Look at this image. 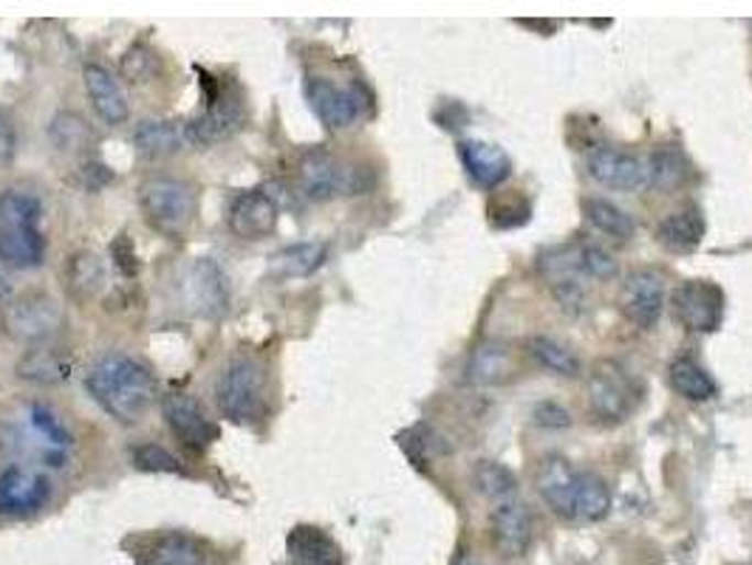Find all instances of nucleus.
I'll list each match as a JSON object with an SVG mask.
<instances>
[{
    "label": "nucleus",
    "mask_w": 752,
    "mask_h": 565,
    "mask_svg": "<svg viewBox=\"0 0 752 565\" xmlns=\"http://www.w3.org/2000/svg\"><path fill=\"white\" fill-rule=\"evenodd\" d=\"M86 388L91 390L99 408L122 424H139L156 401V379L151 368L124 354L99 359L88 374Z\"/></svg>",
    "instance_id": "f257e3e1"
},
{
    "label": "nucleus",
    "mask_w": 752,
    "mask_h": 565,
    "mask_svg": "<svg viewBox=\"0 0 752 565\" xmlns=\"http://www.w3.org/2000/svg\"><path fill=\"white\" fill-rule=\"evenodd\" d=\"M43 207L29 190L0 192V264L34 269L46 257V237L40 232Z\"/></svg>",
    "instance_id": "f03ea898"
},
{
    "label": "nucleus",
    "mask_w": 752,
    "mask_h": 565,
    "mask_svg": "<svg viewBox=\"0 0 752 565\" xmlns=\"http://www.w3.org/2000/svg\"><path fill=\"white\" fill-rule=\"evenodd\" d=\"M216 405L232 424H258L266 416V368L252 356H238L218 374Z\"/></svg>",
    "instance_id": "7ed1b4c3"
},
{
    "label": "nucleus",
    "mask_w": 752,
    "mask_h": 565,
    "mask_svg": "<svg viewBox=\"0 0 752 565\" xmlns=\"http://www.w3.org/2000/svg\"><path fill=\"white\" fill-rule=\"evenodd\" d=\"M142 210L153 230H159L162 235L182 237L196 221V187L190 181H184V178H151L142 187Z\"/></svg>",
    "instance_id": "20e7f679"
},
{
    "label": "nucleus",
    "mask_w": 752,
    "mask_h": 565,
    "mask_svg": "<svg viewBox=\"0 0 752 565\" xmlns=\"http://www.w3.org/2000/svg\"><path fill=\"white\" fill-rule=\"evenodd\" d=\"M201 82L207 88V111L204 117L187 122V136H190V145L207 147L236 136L247 122V111H243V99L236 88L227 91L224 82L212 79L207 71H201Z\"/></svg>",
    "instance_id": "39448f33"
},
{
    "label": "nucleus",
    "mask_w": 752,
    "mask_h": 565,
    "mask_svg": "<svg viewBox=\"0 0 752 565\" xmlns=\"http://www.w3.org/2000/svg\"><path fill=\"white\" fill-rule=\"evenodd\" d=\"M3 329L18 342H46L66 325L63 306L52 295L26 291L3 309Z\"/></svg>",
    "instance_id": "423d86ee"
},
{
    "label": "nucleus",
    "mask_w": 752,
    "mask_h": 565,
    "mask_svg": "<svg viewBox=\"0 0 752 565\" xmlns=\"http://www.w3.org/2000/svg\"><path fill=\"white\" fill-rule=\"evenodd\" d=\"M589 410L597 419L609 421V424H620L634 413L640 394L636 385L625 370L611 359H600L589 374Z\"/></svg>",
    "instance_id": "0eeeda50"
},
{
    "label": "nucleus",
    "mask_w": 752,
    "mask_h": 565,
    "mask_svg": "<svg viewBox=\"0 0 752 565\" xmlns=\"http://www.w3.org/2000/svg\"><path fill=\"white\" fill-rule=\"evenodd\" d=\"M543 282L549 286L555 300L566 314H580L586 302V269H582L580 246H557L537 261Z\"/></svg>",
    "instance_id": "6e6552de"
},
{
    "label": "nucleus",
    "mask_w": 752,
    "mask_h": 565,
    "mask_svg": "<svg viewBox=\"0 0 752 565\" xmlns=\"http://www.w3.org/2000/svg\"><path fill=\"white\" fill-rule=\"evenodd\" d=\"M586 167L597 185L609 190L634 192L651 185V162L640 153L620 151V147H595L586 158Z\"/></svg>",
    "instance_id": "1a4fd4ad"
},
{
    "label": "nucleus",
    "mask_w": 752,
    "mask_h": 565,
    "mask_svg": "<svg viewBox=\"0 0 752 565\" xmlns=\"http://www.w3.org/2000/svg\"><path fill=\"white\" fill-rule=\"evenodd\" d=\"M671 309L687 331H716L724 317V295L710 280H687L671 295Z\"/></svg>",
    "instance_id": "9d476101"
},
{
    "label": "nucleus",
    "mask_w": 752,
    "mask_h": 565,
    "mask_svg": "<svg viewBox=\"0 0 752 565\" xmlns=\"http://www.w3.org/2000/svg\"><path fill=\"white\" fill-rule=\"evenodd\" d=\"M54 484L43 469L12 464L0 473V514H32L52 500Z\"/></svg>",
    "instance_id": "9b49d317"
},
{
    "label": "nucleus",
    "mask_w": 752,
    "mask_h": 565,
    "mask_svg": "<svg viewBox=\"0 0 752 565\" xmlns=\"http://www.w3.org/2000/svg\"><path fill=\"white\" fill-rule=\"evenodd\" d=\"M665 309V282L662 275L654 269H634L620 291V311L622 317L636 325V329L647 331L654 329L656 320Z\"/></svg>",
    "instance_id": "f8f14e48"
},
{
    "label": "nucleus",
    "mask_w": 752,
    "mask_h": 565,
    "mask_svg": "<svg viewBox=\"0 0 752 565\" xmlns=\"http://www.w3.org/2000/svg\"><path fill=\"white\" fill-rule=\"evenodd\" d=\"M301 187L312 201H328L342 192H357V173L342 167L331 153L308 151L301 162Z\"/></svg>",
    "instance_id": "ddd939ff"
},
{
    "label": "nucleus",
    "mask_w": 752,
    "mask_h": 565,
    "mask_svg": "<svg viewBox=\"0 0 752 565\" xmlns=\"http://www.w3.org/2000/svg\"><path fill=\"white\" fill-rule=\"evenodd\" d=\"M162 410L167 424H171L173 435L182 441L184 447L193 450V453H204V450L210 447L212 441L218 439V424L212 419H207L201 405H198L196 399H190V396H164Z\"/></svg>",
    "instance_id": "4468645a"
},
{
    "label": "nucleus",
    "mask_w": 752,
    "mask_h": 565,
    "mask_svg": "<svg viewBox=\"0 0 752 565\" xmlns=\"http://www.w3.org/2000/svg\"><path fill=\"white\" fill-rule=\"evenodd\" d=\"M306 97L312 111L320 117L326 128H348L357 122L362 113V97L357 88H340L334 86L326 77H312L306 82Z\"/></svg>",
    "instance_id": "2eb2a0df"
},
{
    "label": "nucleus",
    "mask_w": 752,
    "mask_h": 565,
    "mask_svg": "<svg viewBox=\"0 0 752 565\" xmlns=\"http://www.w3.org/2000/svg\"><path fill=\"white\" fill-rule=\"evenodd\" d=\"M490 540L501 557H524L532 546V514L521 500H501L490 514Z\"/></svg>",
    "instance_id": "dca6fc26"
},
{
    "label": "nucleus",
    "mask_w": 752,
    "mask_h": 565,
    "mask_svg": "<svg viewBox=\"0 0 752 565\" xmlns=\"http://www.w3.org/2000/svg\"><path fill=\"white\" fill-rule=\"evenodd\" d=\"M535 487L546 507L560 518H577V473L563 455H546L537 464Z\"/></svg>",
    "instance_id": "f3484780"
},
{
    "label": "nucleus",
    "mask_w": 752,
    "mask_h": 565,
    "mask_svg": "<svg viewBox=\"0 0 752 565\" xmlns=\"http://www.w3.org/2000/svg\"><path fill=\"white\" fill-rule=\"evenodd\" d=\"M229 226L238 237L247 241H261L277 226V204L266 192L252 190L243 192L229 207Z\"/></svg>",
    "instance_id": "a211bd4d"
},
{
    "label": "nucleus",
    "mask_w": 752,
    "mask_h": 565,
    "mask_svg": "<svg viewBox=\"0 0 752 565\" xmlns=\"http://www.w3.org/2000/svg\"><path fill=\"white\" fill-rule=\"evenodd\" d=\"M187 297L190 306L204 317L227 309V277L212 257H198L187 275Z\"/></svg>",
    "instance_id": "6ab92c4d"
},
{
    "label": "nucleus",
    "mask_w": 752,
    "mask_h": 565,
    "mask_svg": "<svg viewBox=\"0 0 752 565\" xmlns=\"http://www.w3.org/2000/svg\"><path fill=\"white\" fill-rule=\"evenodd\" d=\"M458 158H461V165L470 173L472 181H476L478 187H487V190L501 185L512 170L510 156H506L501 147L487 145V142H476V139L458 145Z\"/></svg>",
    "instance_id": "aec40b11"
},
{
    "label": "nucleus",
    "mask_w": 752,
    "mask_h": 565,
    "mask_svg": "<svg viewBox=\"0 0 752 565\" xmlns=\"http://www.w3.org/2000/svg\"><path fill=\"white\" fill-rule=\"evenodd\" d=\"M517 376V354L510 342L487 340L470 359V379L476 385H504Z\"/></svg>",
    "instance_id": "412c9836"
},
{
    "label": "nucleus",
    "mask_w": 752,
    "mask_h": 565,
    "mask_svg": "<svg viewBox=\"0 0 752 565\" xmlns=\"http://www.w3.org/2000/svg\"><path fill=\"white\" fill-rule=\"evenodd\" d=\"M83 79H86V91L91 97V106L99 113V119L106 125H122L128 119V99H124L117 77L102 66H86Z\"/></svg>",
    "instance_id": "4be33fe9"
},
{
    "label": "nucleus",
    "mask_w": 752,
    "mask_h": 565,
    "mask_svg": "<svg viewBox=\"0 0 752 565\" xmlns=\"http://www.w3.org/2000/svg\"><path fill=\"white\" fill-rule=\"evenodd\" d=\"M133 145L144 158H164L190 145L187 136V122L178 119H148L133 133Z\"/></svg>",
    "instance_id": "5701e85b"
},
{
    "label": "nucleus",
    "mask_w": 752,
    "mask_h": 565,
    "mask_svg": "<svg viewBox=\"0 0 752 565\" xmlns=\"http://www.w3.org/2000/svg\"><path fill=\"white\" fill-rule=\"evenodd\" d=\"M705 230L707 224L699 207H685V210L671 212V215L656 226V241H660V246H665L667 252L690 255L694 250H699Z\"/></svg>",
    "instance_id": "b1692460"
},
{
    "label": "nucleus",
    "mask_w": 752,
    "mask_h": 565,
    "mask_svg": "<svg viewBox=\"0 0 752 565\" xmlns=\"http://www.w3.org/2000/svg\"><path fill=\"white\" fill-rule=\"evenodd\" d=\"M288 557L297 565H342L340 546L323 529L297 527L286 540Z\"/></svg>",
    "instance_id": "393cba45"
},
{
    "label": "nucleus",
    "mask_w": 752,
    "mask_h": 565,
    "mask_svg": "<svg viewBox=\"0 0 752 565\" xmlns=\"http://www.w3.org/2000/svg\"><path fill=\"white\" fill-rule=\"evenodd\" d=\"M108 269L94 252H77L66 266V286L74 300H91L106 289Z\"/></svg>",
    "instance_id": "a878e982"
},
{
    "label": "nucleus",
    "mask_w": 752,
    "mask_h": 565,
    "mask_svg": "<svg viewBox=\"0 0 752 565\" xmlns=\"http://www.w3.org/2000/svg\"><path fill=\"white\" fill-rule=\"evenodd\" d=\"M148 565H207V552L190 534L171 532L153 543Z\"/></svg>",
    "instance_id": "bb28decb"
},
{
    "label": "nucleus",
    "mask_w": 752,
    "mask_h": 565,
    "mask_svg": "<svg viewBox=\"0 0 752 565\" xmlns=\"http://www.w3.org/2000/svg\"><path fill=\"white\" fill-rule=\"evenodd\" d=\"M667 379H671V388L676 390L679 396L690 401H707L716 396V381L713 376L707 374L696 359H687V356H679V359L667 368Z\"/></svg>",
    "instance_id": "cd10ccee"
},
{
    "label": "nucleus",
    "mask_w": 752,
    "mask_h": 565,
    "mask_svg": "<svg viewBox=\"0 0 752 565\" xmlns=\"http://www.w3.org/2000/svg\"><path fill=\"white\" fill-rule=\"evenodd\" d=\"M582 215L589 218L595 230L614 237V241H629L634 235V218L606 198H582Z\"/></svg>",
    "instance_id": "c85d7f7f"
},
{
    "label": "nucleus",
    "mask_w": 752,
    "mask_h": 565,
    "mask_svg": "<svg viewBox=\"0 0 752 565\" xmlns=\"http://www.w3.org/2000/svg\"><path fill=\"white\" fill-rule=\"evenodd\" d=\"M323 261H326V244L308 241V244H295L277 252L272 257V272L281 277H306L320 269Z\"/></svg>",
    "instance_id": "c756f323"
},
{
    "label": "nucleus",
    "mask_w": 752,
    "mask_h": 565,
    "mask_svg": "<svg viewBox=\"0 0 752 565\" xmlns=\"http://www.w3.org/2000/svg\"><path fill=\"white\" fill-rule=\"evenodd\" d=\"M611 512L609 484L595 473H577V518L602 520Z\"/></svg>",
    "instance_id": "7c9ffc66"
},
{
    "label": "nucleus",
    "mask_w": 752,
    "mask_h": 565,
    "mask_svg": "<svg viewBox=\"0 0 752 565\" xmlns=\"http://www.w3.org/2000/svg\"><path fill=\"white\" fill-rule=\"evenodd\" d=\"M487 215L495 230H515L530 221V201L521 190H501L490 198Z\"/></svg>",
    "instance_id": "2f4dec72"
},
{
    "label": "nucleus",
    "mask_w": 752,
    "mask_h": 565,
    "mask_svg": "<svg viewBox=\"0 0 752 565\" xmlns=\"http://www.w3.org/2000/svg\"><path fill=\"white\" fill-rule=\"evenodd\" d=\"M18 376L29 381H59L68 376V362L63 359V354L52 348H37L29 351L23 359L18 362Z\"/></svg>",
    "instance_id": "473e14b6"
},
{
    "label": "nucleus",
    "mask_w": 752,
    "mask_h": 565,
    "mask_svg": "<svg viewBox=\"0 0 752 565\" xmlns=\"http://www.w3.org/2000/svg\"><path fill=\"white\" fill-rule=\"evenodd\" d=\"M472 484H476L478 492L492 500H510L517 487L515 475L495 461H478L472 467Z\"/></svg>",
    "instance_id": "72a5a7b5"
},
{
    "label": "nucleus",
    "mask_w": 752,
    "mask_h": 565,
    "mask_svg": "<svg viewBox=\"0 0 752 565\" xmlns=\"http://www.w3.org/2000/svg\"><path fill=\"white\" fill-rule=\"evenodd\" d=\"M530 354L541 362L543 368L552 370V374L580 376V359L557 340H549V336H532Z\"/></svg>",
    "instance_id": "f704fd0d"
},
{
    "label": "nucleus",
    "mask_w": 752,
    "mask_h": 565,
    "mask_svg": "<svg viewBox=\"0 0 752 565\" xmlns=\"http://www.w3.org/2000/svg\"><path fill=\"white\" fill-rule=\"evenodd\" d=\"M647 162H651V185L662 187V190H676L685 181L687 162L674 145L660 147Z\"/></svg>",
    "instance_id": "c9c22d12"
},
{
    "label": "nucleus",
    "mask_w": 752,
    "mask_h": 565,
    "mask_svg": "<svg viewBox=\"0 0 752 565\" xmlns=\"http://www.w3.org/2000/svg\"><path fill=\"white\" fill-rule=\"evenodd\" d=\"M88 125L77 113H59L52 122V139L59 151H79L88 142Z\"/></svg>",
    "instance_id": "e433bc0d"
},
{
    "label": "nucleus",
    "mask_w": 752,
    "mask_h": 565,
    "mask_svg": "<svg viewBox=\"0 0 752 565\" xmlns=\"http://www.w3.org/2000/svg\"><path fill=\"white\" fill-rule=\"evenodd\" d=\"M133 464L144 473H182L176 455H171L159 444H142V447L133 450Z\"/></svg>",
    "instance_id": "4c0bfd02"
},
{
    "label": "nucleus",
    "mask_w": 752,
    "mask_h": 565,
    "mask_svg": "<svg viewBox=\"0 0 752 565\" xmlns=\"http://www.w3.org/2000/svg\"><path fill=\"white\" fill-rule=\"evenodd\" d=\"M580 257L586 275L595 277V280H611V277H617V261L609 252L600 250V246L580 244Z\"/></svg>",
    "instance_id": "58836bf2"
},
{
    "label": "nucleus",
    "mask_w": 752,
    "mask_h": 565,
    "mask_svg": "<svg viewBox=\"0 0 752 565\" xmlns=\"http://www.w3.org/2000/svg\"><path fill=\"white\" fill-rule=\"evenodd\" d=\"M532 419H535V424H541V428H549V430L569 428L571 424L569 410L560 408L557 401H541V405L535 408V413H532Z\"/></svg>",
    "instance_id": "ea45409f"
},
{
    "label": "nucleus",
    "mask_w": 752,
    "mask_h": 565,
    "mask_svg": "<svg viewBox=\"0 0 752 565\" xmlns=\"http://www.w3.org/2000/svg\"><path fill=\"white\" fill-rule=\"evenodd\" d=\"M111 255H113V264H117V269L122 272L124 277L137 275V272H139V261H137V252H133L131 241H128V235L119 237L117 244H113Z\"/></svg>",
    "instance_id": "a19ab883"
},
{
    "label": "nucleus",
    "mask_w": 752,
    "mask_h": 565,
    "mask_svg": "<svg viewBox=\"0 0 752 565\" xmlns=\"http://www.w3.org/2000/svg\"><path fill=\"white\" fill-rule=\"evenodd\" d=\"M14 153V128L9 125V119L0 113V162H7Z\"/></svg>",
    "instance_id": "79ce46f5"
},
{
    "label": "nucleus",
    "mask_w": 752,
    "mask_h": 565,
    "mask_svg": "<svg viewBox=\"0 0 752 565\" xmlns=\"http://www.w3.org/2000/svg\"><path fill=\"white\" fill-rule=\"evenodd\" d=\"M9 291H12V280H9V277L0 272V300H3V297H9Z\"/></svg>",
    "instance_id": "37998d69"
},
{
    "label": "nucleus",
    "mask_w": 752,
    "mask_h": 565,
    "mask_svg": "<svg viewBox=\"0 0 752 565\" xmlns=\"http://www.w3.org/2000/svg\"><path fill=\"white\" fill-rule=\"evenodd\" d=\"M458 565H478V563H472V560H461V563H458Z\"/></svg>",
    "instance_id": "c03bdc74"
}]
</instances>
